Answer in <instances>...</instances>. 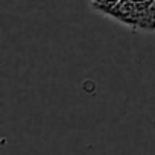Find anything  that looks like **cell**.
<instances>
[{
	"label": "cell",
	"mask_w": 155,
	"mask_h": 155,
	"mask_svg": "<svg viewBox=\"0 0 155 155\" xmlns=\"http://www.w3.org/2000/svg\"><path fill=\"white\" fill-rule=\"evenodd\" d=\"M120 0H91V5L102 14H107L111 8H114Z\"/></svg>",
	"instance_id": "1"
}]
</instances>
